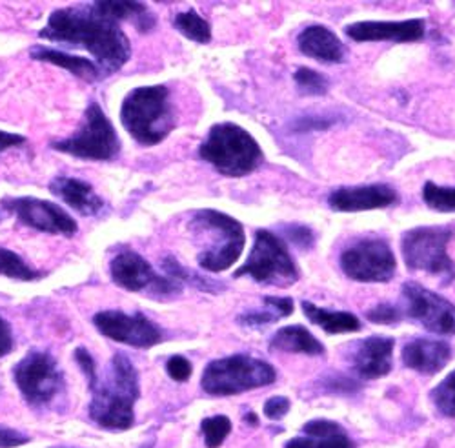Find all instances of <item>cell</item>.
<instances>
[{
    "mask_svg": "<svg viewBox=\"0 0 455 448\" xmlns=\"http://www.w3.org/2000/svg\"><path fill=\"white\" fill-rule=\"evenodd\" d=\"M39 36L46 41L84 48L95 57L104 73L121 69L132 57L130 41L119 22L100 15L93 6L55 10Z\"/></svg>",
    "mask_w": 455,
    "mask_h": 448,
    "instance_id": "1",
    "label": "cell"
},
{
    "mask_svg": "<svg viewBox=\"0 0 455 448\" xmlns=\"http://www.w3.org/2000/svg\"><path fill=\"white\" fill-rule=\"evenodd\" d=\"M93 399L90 418L108 430H128L135 423V403L140 396L139 373L126 354H116L108 372L90 387Z\"/></svg>",
    "mask_w": 455,
    "mask_h": 448,
    "instance_id": "2",
    "label": "cell"
},
{
    "mask_svg": "<svg viewBox=\"0 0 455 448\" xmlns=\"http://www.w3.org/2000/svg\"><path fill=\"white\" fill-rule=\"evenodd\" d=\"M121 123L142 146H156L175 128V114L166 86H142L128 93Z\"/></svg>",
    "mask_w": 455,
    "mask_h": 448,
    "instance_id": "3",
    "label": "cell"
},
{
    "mask_svg": "<svg viewBox=\"0 0 455 448\" xmlns=\"http://www.w3.org/2000/svg\"><path fill=\"white\" fill-rule=\"evenodd\" d=\"M199 156L226 177H244L264 161L262 149L253 135L234 123L212 126L208 139L199 148Z\"/></svg>",
    "mask_w": 455,
    "mask_h": 448,
    "instance_id": "4",
    "label": "cell"
},
{
    "mask_svg": "<svg viewBox=\"0 0 455 448\" xmlns=\"http://www.w3.org/2000/svg\"><path fill=\"white\" fill-rule=\"evenodd\" d=\"M275 368L257 357L237 354L212 361L203 373V390L210 396H237L275 381Z\"/></svg>",
    "mask_w": 455,
    "mask_h": 448,
    "instance_id": "5",
    "label": "cell"
},
{
    "mask_svg": "<svg viewBox=\"0 0 455 448\" xmlns=\"http://www.w3.org/2000/svg\"><path fill=\"white\" fill-rule=\"evenodd\" d=\"M192 227L213 236V244L197 257L201 268L215 274L237 263L246 244L244 228L237 219L206 208L196 212Z\"/></svg>",
    "mask_w": 455,
    "mask_h": 448,
    "instance_id": "6",
    "label": "cell"
},
{
    "mask_svg": "<svg viewBox=\"0 0 455 448\" xmlns=\"http://www.w3.org/2000/svg\"><path fill=\"white\" fill-rule=\"evenodd\" d=\"M243 276H250L260 284L286 288L297 283L299 270L283 239L268 230H259L246 265L234 274L235 279Z\"/></svg>",
    "mask_w": 455,
    "mask_h": 448,
    "instance_id": "7",
    "label": "cell"
},
{
    "mask_svg": "<svg viewBox=\"0 0 455 448\" xmlns=\"http://www.w3.org/2000/svg\"><path fill=\"white\" fill-rule=\"evenodd\" d=\"M52 146L57 152L79 159L111 161L119 156L121 140L102 108L97 102H90L79 132L68 139L53 142Z\"/></svg>",
    "mask_w": 455,
    "mask_h": 448,
    "instance_id": "8",
    "label": "cell"
},
{
    "mask_svg": "<svg viewBox=\"0 0 455 448\" xmlns=\"http://www.w3.org/2000/svg\"><path fill=\"white\" fill-rule=\"evenodd\" d=\"M450 239L451 230L444 227H423L406 232L401 241L406 267L410 270L451 279L453 263L446 250Z\"/></svg>",
    "mask_w": 455,
    "mask_h": 448,
    "instance_id": "9",
    "label": "cell"
},
{
    "mask_svg": "<svg viewBox=\"0 0 455 448\" xmlns=\"http://www.w3.org/2000/svg\"><path fill=\"white\" fill-rule=\"evenodd\" d=\"M13 380L31 406L50 404L64 387L62 372L52 354L31 350L13 368Z\"/></svg>",
    "mask_w": 455,
    "mask_h": 448,
    "instance_id": "10",
    "label": "cell"
},
{
    "mask_svg": "<svg viewBox=\"0 0 455 448\" xmlns=\"http://www.w3.org/2000/svg\"><path fill=\"white\" fill-rule=\"evenodd\" d=\"M345 276L359 283H388L394 279L397 263L387 241L377 237L359 239L340 253Z\"/></svg>",
    "mask_w": 455,
    "mask_h": 448,
    "instance_id": "11",
    "label": "cell"
},
{
    "mask_svg": "<svg viewBox=\"0 0 455 448\" xmlns=\"http://www.w3.org/2000/svg\"><path fill=\"white\" fill-rule=\"evenodd\" d=\"M109 274L113 283L130 292H149L157 297L177 295L182 292L180 281L170 276H157L148 260L135 252H121L111 260Z\"/></svg>",
    "mask_w": 455,
    "mask_h": 448,
    "instance_id": "12",
    "label": "cell"
},
{
    "mask_svg": "<svg viewBox=\"0 0 455 448\" xmlns=\"http://www.w3.org/2000/svg\"><path fill=\"white\" fill-rule=\"evenodd\" d=\"M403 299L410 319L421 323L434 333H455V305L446 301L444 297L417 283H404Z\"/></svg>",
    "mask_w": 455,
    "mask_h": 448,
    "instance_id": "13",
    "label": "cell"
},
{
    "mask_svg": "<svg viewBox=\"0 0 455 448\" xmlns=\"http://www.w3.org/2000/svg\"><path fill=\"white\" fill-rule=\"evenodd\" d=\"M93 324L106 338L135 348H151L163 341L161 328L142 314H124L121 310H104L95 314Z\"/></svg>",
    "mask_w": 455,
    "mask_h": 448,
    "instance_id": "14",
    "label": "cell"
},
{
    "mask_svg": "<svg viewBox=\"0 0 455 448\" xmlns=\"http://www.w3.org/2000/svg\"><path fill=\"white\" fill-rule=\"evenodd\" d=\"M6 208L12 210L20 222L26 227H31L44 234H60V236H73L77 234L79 227L73 220L71 215H68L62 208L50 201L35 199V197H19V199H8Z\"/></svg>",
    "mask_w": 455,
    "mask_h": 448,
    "instance_id": "15",
    "label": "cell"
},
{
    "mask_svg": "<svg viewBox=\"0 0 455 448\" xmlns=\"http://www.w3.org/2000/svg\"><path fill=\"white\" fill-rule=\"evenodd\" d=\"M425 20L410 19L401 22H375L364 20L347 26V35L357 43L371 41H392V43H415L425 36Z\"/></svg>",
    "mask_w": 455,
    "mask_h": 448,
    "instance_id": "16",
    "label": "cell"
},
{
    "mask_svg": "<svg viewBox=\"0 0 455 448\" xmlns=\"http://www.w3.org/2000/svg\"><path fill=\"white\" fill-rule=\"evenodd\" d=\"M397 192L387 184L352 186V188L333 190L328 204L335 212H366L377 208H388L397 203Z\"/></svg>",
    "mask_w": 455,
    "mask_h": 448,
    "instance_id": "17",
    "label": "cell"
},
{
    "mask_svg": "<svg viewBox=\"0 0 455 448\" xmlns=\"http://www.w3.org/2000/svg\"><path fill=\"white\" fill-rule=\"evenodd\" d=\"M394 340L387 335H371L355 345L352 352V366L363 380L385 378L392 370Z\"/></svg>",
    "mask_w": 455,
    "mask_h": 448,
    "instance_id": "18",
    "label": "cell"
},
{
    "mask_svg": "<svg viewBox=\"0 0 455 448\" xmlns=\"http://www.w3.org/2000/svg\"><path fill=\"white\" fill-rule=\"evenodd\" d=\"M451 359V348L439 340H413L403 348V363L425 376L441 372Z\"/></svg>",
    "mask_w": 455,
    "mask_h": 448,
    "instance_id": "19",
    "label": "cell"
},
{
    "mask_svg": "<svg viewBox=\"0 0 455 448\" xmlns=\"http://www.w3.org/2000/svg\"><path fill=\"white\" fill-rule=\"evenodd\" d=\"M50 190L75 212L86 217H93L104 208V201L97 196L93 186L81 179L57 177L50 182Z\"/></svg>",
    "mask_w": 455,
    "mask_h": 448,
    "instance_id": "20",
    "label": "cell"
},
{
    "mask_svg": "<svg viewBox=\"0 0 455 448\" xmlns=\"http://www.w3.org/2000/svg\"><path fill=\"white\" fill-rule=\"evenodd\" d=\"M297 44L300 53L307 57L317 59L321 62H343L345 46L339 41V36L326 26H308L297 36Z\"/></svg>",
    "mask_w": 455,
    "mask_h": 448,
    "instance_id": "21",
    "label": "cell"
},
{
    "mask_svg": "<svg viewBox=\"0 0 455 448\" xmlns=\"http://www.w3.org/2000/svg\"><path fill=\"white\" fill-rule=\"evenodd\" d=\"M302 430L305 436L290 439L284 448H355L343 427L333 421L315 420L307 423Z\"/></svg>",
    "mask_w": 455,
    "mask_h": 448,
    "instance_id": "22",
    "label": "cell"
},
{
    "mask_svg": "<svg viewBox=\"0 0 455 448\" xmlns=\"http://www.w3.org/2000/svg\"><path fill=\"white\" fill-rule=\"evenodd\" d=\"M31 59L41 60V62H48V64H55L60 66L64 69H68L69 73H73L75 77H79L83 81L88 83H95L102 77V71L99 69V66L84 57H77V55H69L53 48H46V46H35L29 52Z\"/></svg>",
    "mask_w": 455,
    "mask_h": 448,
    "instance_id": "23",
    "label": "cell"
},
{
    "mask_svg": "<svg viewBox=\"0 0 455 448\" xmlns=\"http://www.w3.org/2000/svg\"><path fill=\"white\" fill-rule=\"evenodd\" d=\"M272 350L288 352V354H307V356H323L324 347L315 335L300 324H291L277 330L270 341Z\"/></svg>",
    "mask_w": 455,
    "mask_h": 448,
    "instance_id": "24",
    "label": "cell"
},
{
    "mask_svg": "<svg viewBox=\"0 0 455 448\" xmlns=\"http://www.w3.org/2000/svg\"><path fill=\"white\" fill-rule=\"evenodd\" d=\"M302 312L326 333H352L361 330V321L350 312H331L321 307H315L310 301H302Z\"/></svg>",
    "mask_w": 455,
    "mask_h": 448,
    "instance_id": "25",
    "label": "cell"
},
{
    "mask_svg": "<svg viewBox=\"0 0 455 448\" xmlns=\"http://www.w3.org/2000/svg\"><path fill=\"white\" fill-rule=\"evenodd\" d=\"M92 6L95 12L116 22L124 19H133L135 26L140 31H149L156 24L154 15H151L149 10L140 3H111V0H106V3H95Z\"/></svg>",
    "mask_w": 455,
    "mask_h": 448,
    "instance_id": "26",
    "label": "cell"
},
{
    "mask_svg": "<svg viewBox=\"0 0 455 448\" xmlns=\"http://www.w3.org/2000/svg\"><path fill=\"white\" fill-rule=\"evenodd\" d=\"M293 314V301L290 297H264V310H253L239 316L243 326H267Z\"/></svg>",
    "mask_w": 455,
    "mask_h": 448,
    "instance_id": "27",
    "label": "cell"
},
{
    "mask_svg": "<svg viewBox=\"0 0 455 448\" xmlns=\"http://www.w3.org/2000/svg\"><path fill=\"white\" fill-rule=\"evenodd\" d=\"M173 26L186 36V39L194 43L208 44L212 41V26L196 10H188L175 15Z\"/></svg>",
    "mask_w": 455,
    "mask_h": 448,
    "instance_id": "28",
    "label": "cell"
},
{
    "mask_svg": "<svg viewBox=\"0 0 455 448\" xmlns=\"http://www.w3.org/2000/svg\"><path fill=\"white\" fill-rule=\"evenodd\" d=\"M0 276L17 281H36L43 277V272L26 265L24 259L15 252L0 248Z\"/></svg>",
    "mask_w": 455,
    "mask_h": 448,
    "instance_id": "29",
    "label": "cell"
},
{
    "mask_svg": "<svg viewBox=\"0 0 455 448\" xmlns=\"http://www.w3.org/2000/svg\"><path fill=\"white\" fill-rule=\"evenodd\" d=\"M432 399L443 416L455 418V370L432 390Z\"/></svg>",
    "mask_w": 455,
    "mask_h": 448,
    "instance_id": "30",
    "label": "cell"
},
{
    "mask_svg": "<svg viewBox=\"0 0 455 448\" xmlns=\"http://www.w3.org/2000/svg\"><path fill=\"white\" fill-rule=\"evenodd\" d=\"M423 199L432 210L455 212V188H446V186L427 182L423 188Z\"/></svg>",
    "mask_w": 455,
    "mask_h": 448,
    "instance_id": "31",
    "label": "cell"
},
{
    "mask_svg": "<svg viewBox=\"0 0 455 448\" xmlns=\"http://www.w3.org/2000/svg\"><path fill=\"white\" fill-rule=\"evenodd\" d=\"M297 88L307 95H324L328 92V79L312 68H299L293 75Z\"/></svg>",
    "mask_w": 455,
    "mask_h": 448,
    "instance_id": "32",
    "label": "cell"
},
{
    "mask_svg": "<svg viewBox=\"0 0 455 448\" xmlns=\"http://www.w3.org/2000/svg\"><path fill=\"white\" fill-rule=\"evenodd\" d=\"M203 434L208 448H219L232 432V421L226 416H213L203 421Z\"/></svg>",
    "mask_w": 455,
    "mask_h": 448,
    "instance_id": "33",
    "label": "cell"
},
{
    "mask_svg": "<svg viewBox=\"0 0 455 448\" xmlns=\"http://www.w3.org/2000/svg\"><path fill=\"white\" fill-rule=\"evenodd\" d=\"M368 321L375 323V324H395L401 321L403 314L397 307L392 305H379L375 308H371L370 312H366Z\"/></svg>",
    "mask_w": 455,
    "mask_h": 448,
    "instance_id": "34",
    "label": "cell"
},
{
    "mask_svg": "<svg viewBox=\"0 0 455 448\" xmlns=\"http://www.w3.org/2000/svg\"><path fill=\"white\" fill-rule=\"evenodd\" d=\"M284 232H286V237L300 248L314 246L315 236L308 227H305V224H288V227H284Z\"/></svg>",
    "mask_w": 455,
    "mask_h": 448,
    "instance_id": "35",
    "label": "cell"
},
{
    "mask_svg": "<svg viewBox=\"0 0 455 448\" xmlns=\"http://www.w3.org/2000/svg\"><path fill=\"white\" fill-rule=\"evenodd\" d=\"M166 370H168V376L173 380V381H186L189 380V376H192V363H189L186 357L182 356H173L168 359L166 363Z\"/></svg>",
    "mask_w": 455,
    "mask_h": 448,
    "instance_id": "36",
    "label": "cell"
},
{
    "mask_svg": "<svg viewBox=\"0 0 455 448\" xmlns=\"http://www.w3.org/2000/svg\"><path fill=\"white\" fill-rule=\"evenodd\" d=\"M290 406H291V403H290L288 397L275 396V397L268 399L267 404H264V416H267L268 420L279 421V420H283L288 414Z\"/></svg>",
    "mask_w": 455,
    "mask_h": 448,
    "instance_id": "37",
    "label": "cell"
},
{
    "mask_svg": "<svg viewBox=\"0 0 455 448\" xmlns=\"http://www.w3.org/2000/svg\"><path fill=\"white\" fill-rule=\"evenodd\" d=\"M75 359H77L79 366H81V368H83V372L86 373L88 385L92 387V385L97 381V378H99L97 364H95L93 357L90 356V352H88V350H84V348H77V350H75Z\"/></svg>",
    "mask_w": 455,
    "mask_h": 448,
    "instance_id": "38",
    "label": "cell"
},
{
    "mask_svg": "<svg viewBox=\"0 0 455 448\" xmlns=\"http://www.w3.org/2000/svg\"><path fill=\"white\" fill-rule=\"evenodd\" d=\"M28 441L29 437L24 436L22 432L8 427H0V448H17L26 444Z\"/></svg>",
    "mask_w": 455,
    "mask_h": 448,
    "instance_id": "39",
    "label": "cell"
},
{
    "mask_svg": "<svg viewBox=\"0 0 455 448\" xmlns=\"http://www.w3.org/2000/svg\"><path fill=\"white\" fill-rule=\"evenodd\" d=\"M13 350V333L12 326L4 317H0V357L8 356Z\"/></svg>",
    "mask_w": 455,
    "mask_h": 448,
    "instance_id": "40",
    "label": "cell"
},
{
    "mask_svg": "<svg viewBox=\"0 0 455 448\" xmlns=\"http://www.w3.org/2000/svg\"><path fill=\"white\" fill-rule=\"evenodd\" d=\"M24 142H26V137H22V135L10 133V132H0V152H6V149L20 146Z\"/></svg>",
    "mask_w": 455,
    "mask_h": 448,
    "instance_id": "41",
    "label": "cell"
}]
</instances>
